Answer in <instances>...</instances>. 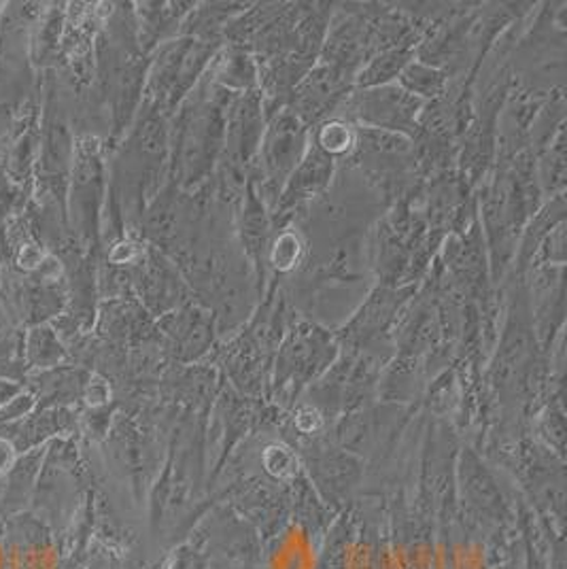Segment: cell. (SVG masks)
Listing matches in <instances>:
<instances>
[{
    "mask_svg": "<svg viewBox=\"0 0 567 569\" xmlns=\"http://www.w3.org/2000/svg\"><path fill=\"white\" fill-rule=\"evenodd\" d=\"M228 104L221 96L196 98L188 102L179 128V167L188 186L200 181L213 167L226 142Z\"/></svg>",
    "mask_w": 567,
    "mask_h": 569,
    "instance_id": "cell-1",
    "label": "cell"
},
{
    "mask_svg": "<svg viewBox=\"0 0 567 569\" xmlns=\"http://www.w3.org/2000/svg\"><path fill=\"white\" fill-rule=\"evenodd\" d=\"M351 116L366 126V130L415 134L417 113L421 109V98H415L400 86H380L370 90H359L349 100Z\"/></svg>",
    "mask_w": 567,
    "mask_h": 569,
    "instance_id": "cell-2",
    "label": "cell"
},
{
    "mask_svg": "<svg viewBox=\"0 0 567 569\" xmlns=\"http://www.w3.org/2000/svg\"><path fill=\"white\" fill-rule=\"evenodd\" d=\"M334 359V345L328 333L302 326L287 338V342L279 353L277 361V387H291L300 389L308 385V380L315 379L319 372H324Z\"/></svg>",
    "mask_w": 567,
    "mask_h": 569,
    "instance_id": "cell-3",
    "label": "cell"
},
{
    "mask_svg": "<svg viewBox=\"0 0 567 569\" xmlns=\"http://www.w3.org/2000/svg\"><path fill=\"white\" fill-rule=\"evenodd\" d=\"M307 153V126L291 111L272 119L261 142V168L272 188L291 177Z\"/></svg>",
    "mask_w": 567,
    "mask_h": 569,
    "instance_id": "cell-4",
    "label": "cell"
},
{
    "mask_svg": "<svg viewBox=\"0 0 567 569\" xmlns=\"http://www.w3.org/2000/svg\"><path fill=\"white\" fill-rule=\"evenodd\" d=\"M211 53L213 49L207 43L193 39L170 43L160 56L153 74V86L160 92L158 96H165L170 104H175L181 96L189 92Z\"/></svg>",
    "mask_w": 567,
    "mask_h": 569,
    "instance_id": "cell-5",
    "label": "cell"
},
{
    "mask_svg": "<svg viewBox=\"0 0 567 569\" xmlns=\"http://www.w3.org/2000/svg\"><path fill=\"white\" fill-rule=\"evenodd\" d=\"M347 90V74L331 69L328 64L315 69L291 94V113L305 126L324 118L336 107Z\"/></svg>",
    "mask_w": 567,
    "mask_h": 569,
    "instance_id": "cell-6",
    "label": "cell"
},
{
    "mask_svg": "<svg viewBox=\"0 0 567 569\" xmlns=\"http://www.w3.org/2000/svg\"><path fill=\"white\" fill-rule=\"evenodd\" d=\"M331 168H334V158L326 151H321L317 144L310 147L305 153V158L300 160V164L287 179L284 207H289L294 202H302L324 190L330 183Z\"/></svg>",
    "mask_w": 567,
    "mask_h": 569,
    "instance_id": "cell-7",
    "label": "cell"
},
{
    "mask_svg": "<svg viewBox=\"0 0 567 569\" xmlns=\"http://www.w3.org/2000/svg\"><path fill=\"white\" fill-rule=\"evenodd\" d=\"M175 340L179 342L181 351L188 359H196L207 351V347L213 340V328L211 319L207 312L198 309H188L186 312H179L175 319Z\"/></svg>",
    "mask_w": 567,
    "mask_h": 569,
    "instance_id": "cell-8",
    "label": "cell"
},
{
    "mask_svg": "<svg viewBox=\"0 0 567 569\" xmlns=\"http://www.w3.org/2000/svg\"><path fill=\"white\" fill-rule=\"evenodd\" d=\"M410 64V49H385L377 58L370 60V64L357 74V86L364 90L389 86L391 79H396L400 72Z\"/></svg>",
    "mask_w": 567,
    "mask_h": 569,
    "instance_id": "cell-9",
    "label": "cell"
},
{
    "mask_svg": "<svg viewBox=\"0 0 567 569\" xmlns=\"http://www.w3.org/2000/svg\"><path fill=\"white\" fill-rule=\"evenodd\" d=\"M400 81H402V90L408 94L419 98H438L445 92L447 86V77L445 72L429 67V64H421V62H410L402 72H400Z\"/></svg>",
    "mask_w": 567,
    "mask_h": 569,
    "instance_id": "cell-10",
    "label": "cell"
},
{
    "mask_svg": "<svg viewBox=\"0 0 567 569\" xmlns=\"http://www.w3.org/2000/svg\"><path fill=\"white\" fill-rule=\"evenodd\" d=\"M321 151H326L331 158L347 153L355 144L354 132L349 130V126L345 121H328L319 134H317V142H315Z\"/></svg>",
    "mask_w": 567,
    "mask_h": 569,
    "instance_id": "cell-11",
    "label": "cell"
}]
</instances>
